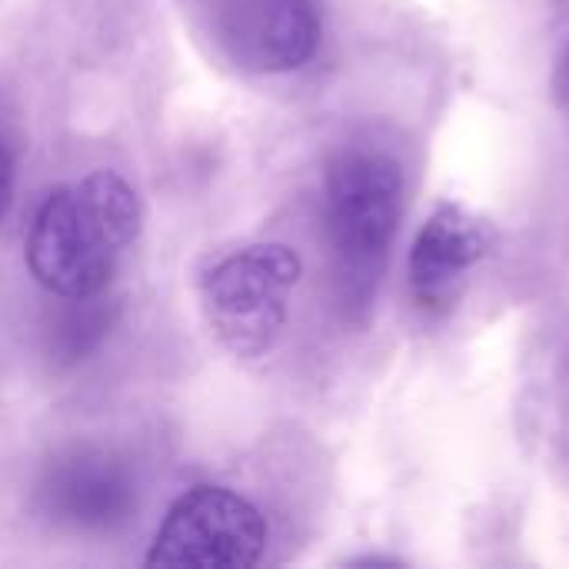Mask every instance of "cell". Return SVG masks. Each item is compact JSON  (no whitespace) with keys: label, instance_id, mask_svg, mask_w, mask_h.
I'll use <instances>...</instances> for the list:
<instances>
[{"label":"cell","instance_id":"obj_1","mask_svg":"<svg viewBox=\"0 0 569 569\" xmlns=\"http://www.w3.org/2000/svg\"><path fill=\"white\" fill-rule=\"evenodd\" d=\"M140 227L143 207L130 180L117 170H90L37 207L23 260L47 293L97 297L113 283Z\"/></svg>","mask_w":569,"mask_h":569},{"label":"cell","instance_id":"obj_10","mask_svg":"<svg viewBox=\"0 0 569 569\" xmlns=\"http://www.w3.org/2000/svg\"><path fill=\"white\" fill-rule=\"evenodd\" d=\"M567 70H569V60H567Z\"/></svg>","mask_w":569,"mask_h":569},{"label":"cell","instance_id":"obj_2","mask_svg":"<svg viewBox=\"0 0 569 569\" xmlns=\"http://www.w3.org/2000/svg\"><path fill=\"white\" fill-rule=\"evenodd\" d=\"M323 210L343 307L360 313L377 293L403 217L400 163L367 143L340 147L323 173Z\"/></svg>","mask_w":569,"mask_h":569},{"label":"cell","instance_id":"obj_6","mask_svg":"<svg viewBox=\"0 0 569 569\" xmlns=\"http://www.w3.org/2000/svg\"><path fill=\"white\" fill-rule=\"evenodd\" d=\"M37 510L73 533H110L137 513L133 470L97 447L60 453L37 483Z\"/></svg>","mask_w":569,"mask_h":569},{"label":"cell","instance_id":"obj_7","mask_svg":"<svg viewBox=\"0 0 569 569\" xmlns=\"http://www.w3.org/2000/svg\"><path fill=\"white\" fill-rule=\"evenodd\" d=\"M493 250V230L487 220L460 207L457 200H443L433 207L427 223L420 227L410 250V290L423 310H447L470 270Z\"/></svg>","mask_w":569,"mask_h":569},{"label":"cell","instance_id":"obj_5","mask_svg":"<svg viewBox=\"0 0 569 569\" xmlns=\"http://www.w3.org/2000/svg\"><path fill=\"white\" fill-rule=\"evenodd\" d=\"M203 17L220 57L243 73H293L323 43L317 0H207Z\"/></svg>","mask_w":569,"mask_h":569},{"label":"cell","instance_id":"obj_4","mask_svg":"<svg viewBox=\"0 0 569 569\" xmlns=\"http://www.w3.org/2000/svg\"><path fill=\"white\" fill-rule=\"evenodd\" d=\"M270 523L243 493L197 483L180 493L153 533L150 569H250L263 560Z\"/></svg>","mask_w":569,"mask_h":569},{"label":"cell","instance_id":"obj_3","mask_svg":"<svg viewBox=\"0 0 569 569\" xmlns=\"http://www.w3.org/2000/svg\"><path fill=\"white\" fill-rule=\"evenodd\" d=\"M300 277L303 260L287 243H247L210 260L197 277L210 333L237 360L267 357L287 330Z\"/></svg>","mask_w":569,"mask_h":569},{"label":"cell","instance_id":"obj_8","mask_svg":"<svg viewBox=\"0 0 569 569\" xmlns=\"http://www.w3.org/2000/svg\"><path fill=\"white\" fill-rule=\"evenodd\" d=\"M117 320V303L97 297H70L53 313L47 327V353L60 367H73L87 360L110 337Z\"/></svg>","mask_w":569,"mask_h":569},{"label":"cell","instance_id":"obj_9","mask_svg":"<svg viewBox=\"0 0 569 569\" xmlns=\"http://www.w3.org/2000/svg\"><path fill=\"white\" fill-rule=\"evenodd\" d=\"M13 183H17V160H13V150L0 140V223H3V217L10 210Z\"/></svg>","mask_w":569,"mask_h":569}]
</instances>
